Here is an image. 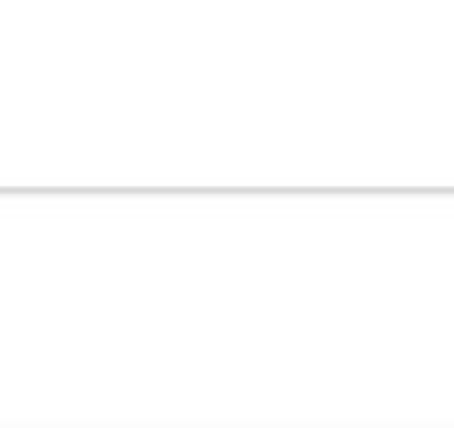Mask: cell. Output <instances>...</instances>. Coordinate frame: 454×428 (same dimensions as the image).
Wrapping results in <instances>:
<instances>
[]
</instances>
